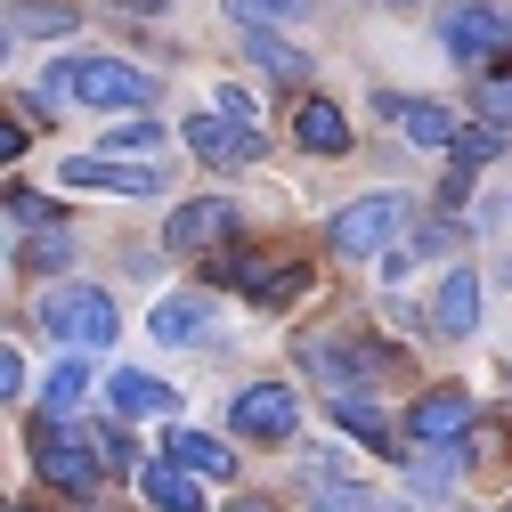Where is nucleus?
I'll return each instance as SVG.
<instances>
[{
	"label": "nucleus",
	"mask_w": 512,
	"mask_h": 512,
	"mask_svg": "<svg viewBox=\"0 0 512 512\" xmlns=\"http://www.w3.org/2000/svg\"><path fill=\"white\" fill-rule=\"evenodd\" d=\"M33 317H41V334H49V342H66V350H106V342L122 334L114 293H98V285H49Z\"/></svg>",
	"instance_id": "f257e3e1"
},
{
	"label": "nucleus",
	"mask_w": 512,
	"mask_h": 512,
	"mask_svg": "<svg viewBox=\"0 0 512 512\" xmlns=\"http://www.w3.org/2000/svg\"><path fill=\"white\" fill-rule=\"evenodd\" d=\"M49 90H66V98H82V106H155V82L139 74V66H122V57H66V66L49 74Z\"/></svg>",
	"instance_id": "f03ea898"
},
{
	"label": "nucleus",
	"mask_w": 512,
	"mask_h": 512,
	"mask_svg": "<svg viewBox=\"0 0 512 512\" xmlns=\"http://www.w3.org/2000/svg\"><path fill=\"white\" fill-rule=\"evenodd\" d=\"M415 220V204L407 196H358L350 212H334V228H326V244L342 252V261H382L391 252V236Z\"/></svg>",
	"instance_id": "7ed1b4c3"
},
{
	"label": "nucleus",
	"mask_w": 512,
	"mask_h": 512,
	"mask_svg": "<svg viewBox=\"0 0 512 512\" xmlns=\"http://www.w3.org/2000/svg\"><path fill=\"white\" fill-rule=\"evenodd\" d=\"M228 423H236V439H293L301 431V391L244 382V391H228Z\"/></svg>",
	"instance_id": "20e7f679"
},
{
	"label": "nucleus",
	"mask_w": 512,
	"mask_h": 512,
	"mask_svg": "<svg viewBox=\"0 0 512 512\" xmlns=\"http://www.w3.org/2000/svg\"><path fill=\"white\" fill-rule=\"evenodd\" d=\"M33 464H41V480H57L66 496H90V488H98V472H106V464H98V447H82L57 415H49V423H33Z\"/></svg>",
	"instance_id": "39448f33"
},
{
	"label": "nucleus",
	"mask_w": 512,
	"mask_h": 512,
	"mask_svg": "<svg viewBox=\"0 0 512 512\" xmlns=\"http://www.w3.org/2000/svg\"><path fill=\"white\" fill-rule=\"evenodd\" d=\"M439 41H447L456 66H488V57L512 41V25H504V9H488V0H456V9L439 17Z\"/></svg>",
	"instance_id": "423d86ee"
},
{
	"label": "nucleus",
	"mask_w": 512,
	"mask_h": 512,
	"mask_svg": "<svg viewBox=\"0 0 512 512\" xmlns=\"http://www.w3.org/2000/svg\"><path fill=\"white\" fill-rule=\"evenodd\" d=\"M236 236V196H196L163 220V244L171 252H204V244H228Z\"/></svg>",
	"instance_id": "0eeeda50"
},
{
	"label": "nucleus",
	"mask_w": 512,
	"mask_h": 512,
	"mask_svg": "<svg viewBox=\"0 0 512 512\" xmlns=\"http://www.w3.org/2000/svg\"><path fill=\"white\" fill-rule=\"evenodd\" d=\"M57 179L66 187H106V196H163V171L155 163H122V155H74Z\"/></svg>",
	"instance_id": "6e6552de"
},
{
	"label": "nucleus",
	"mask_w": 512,
	"mask_h": 512,
	"mask_svg": "<svg viewBox=\"0 0 512 512\" xmlns=\"http://www.w3.org/2000/svg\"><path fill=\"white\" fill-rule=\"evenodd\" d=\"M407 439H423V447H464V439H472V399H464V391H423V399L407 407Z\"/></svg>",
	"instance_id": "1a4fd4ad"
},
{
	"label": "nucleus",
	"mask_w": 512,
	"mask_h": 512,
	"mask_svg": "<svg viewBox=\"0 0 512 512\" xmlns=\"http://www.w3.org/2000/svg\"><path fill=\"white\" fill-rule=\"evenodd\" d=\"M187 147H196V163H212V171H236V163L261 155V131H252V122H228V114H196L187 122Z\"/></svg>",
	"instance_id": "9d476101"
},
{
	"label": "nucleus",
	"mask_w": 512,
	"mask_h": 512,
	"mask_svg": "<svg viewBox=\"0 0 512 512\" xmlns=\"http://www.w3.org/2000/svg\"><path fill=\"white\" fill-rule=\"evenodd\" d=\"M204 326H212V301H204V293H163L155 317H147V334H155L163 350H196Z\"/></svg>",
	"instance_id": "9b49d317"
},
{
	"label": "nucleus",
	"mask_w": 512,
	"mask_h": 512,
	"mask_svg": "<svg viewBox=\"0 0 512 512\" xmlns=\"http://www.w3.org/2000/svg\"><path fill=\"white\" fill-rule=\"evenodd\" d=\"M106 407L114 415H179V391L171 382H155V374H139V366H122V374H106Z\"/></svg>",
	"instance_id": "f8f14e48"
},
{
	"label": "nucleus",
	"mask_w": 512,
	"mask_h": 512,
	"mask_svg": "<svg viewBox=\"0 0 512 512\" xmlns=\"http://www.w3.org/2000/svg\"><path fill=\"white\" fill-rule=\"evenodd\" d=\"M431 326H439V334H456V342H464V334L480 326V269H447V277H439Z\"/></svg>",
	"instance_id": "ddd939ff"
},
{
	"label": "nucleus",
	"mask_w": 512,
	"mask_h": 512,
	"mask_svg": "<svg viewBox=\"0 0 512 512\" xmlns=\"http://www.w3.org/2000/svg\"><path fill=\"white\" fill-rule=\"evenodd\" d=\"M236 285L261 301V309H285V301L309 285V269H301V261H236Z\"/></svg>",
	"instance_id": "4468645a"
},
{
	"label": "nucleus",
	"mask_w": 512,
	"mask_h": 512,
	"mask_svg": "<svg viewBox=\"0 0 512 512\" xmlns=\"http://www.w3.org/2000/svg\"><path fill=\"white\" fill-rule=\"evenodd\" d=\"M139 496L155 504V512H204V488H196V472H187V464H147L139 472Z\"/></svg>",
	"instance_id": "2eb2a0df"
},
{
	"label": "nucleus",
	"mask_w": 512,
	"mask_h": 512,
	"mask_svg": "<svg viewBox=\"0 0 512 512\" xmlns=\"http://www.w3.org/2000/svg\"><path fill=\"white\" fill-rule=\"evenodd\" d=\"M293 139H301L309 155H342V147H350V122H342V106H334V98H301Z\"/></svg>",
	"instance_id": "dca6fc26"
},
{
	"label": "nucleus",
	"mask_w": 512,
	"mask_h": 512,
	"mask_svg": "<svg viewBox=\"0 0 512 512\" xmlns=\"http://www.w3.org/2000/svg\"><path fill=\"white\" fill-rule=\"evenodd\" d=\"M382 114H391L415 147H456V114H447V106H423V98H382Z\"/></svg>",
	"instance_id": "f3484780"
},
{
	"label": "nucleus",
	"mask_w": 512,
	"mask_h": 512,
	"mask_svg": "<svg viewBox=\"0 0 512 512\" xmlns=\"http://www.w3.org/2000/svg\"><path fill=\"white\" fill-rule=\"evenodd\" d=\"M163 456H171V464H187L196 480H228V464H236L228 447H220V439H204V431H171V439H163Z\"/></svg>",
	"instance_id": "a211bd4d"
},
{
	"label": "nucleus",
	"mask_w": 512,
	"mask_h": 512,
	"mask_svg": "<svg viewBox=\"0 0 512 512\" xmlns=\"http://www.w3.org/2000/svg\"><path fill=\"white\" fill-rule=\"evenodd\" d=\"M334 423H342L350 439H366L374 456H391V423H382V407H374V399H358V391H334Z\"/></svg>",
	"instance_id": "6ab92c4d"
},
{
	"label": "nucleus",
	"mask_w": 512,
	"mask_h": 512,
	"mask_svg": "<svg viewBox=\"0 0 512 512\" xmlns=\"http://www.w3.org/2000/svg\"><path fill=\"white\" fill-rule=\"evenodd\" d=\"M82 399H90V366H82V358H66V366L41 382V407H49V415H74Z\"/></svg>",
	"instance_id": "aec40b11"
},
{
	"label": "nucleus",
	"mask_w": 512,
	"mask_h": 512,
	"mask_svg": "<svg viewBox=\"0 0 512 512\" xmlns=\"http://www.w3.org/2000/svg\"><path fill=\"white\" fill-rule=\"evenodd\" d=\"M244 41H252V57H261V74H277V82H301V66H309V57H301L293 41H277V33H261V25H244Z\"/></svg>",
	"instance_id": "412c9836"
},
{
	"label": "nucleus",
	"mask_w": 512,
	"mask_h": 512,
	"mask_svg": "<svg viewBox=\"0 0 512 512\" xmlns=\"http://www.w3.org/2000/svg\"><path fill=\"white\" fill-rule=\"evenodd\" d=\"M309 512H407V504H391V496H366V488L334 480V488H309Z\"/></svg>",
	"instance_id": "4be33fe9"
},
{
	"label": "nucleus",
	"mask_w": 512,
	"mask_h": 512,
	"mask_svg": "<svg viewBox=\"0 0 512 512\" xmlns=\"http://www.w3.org/2000/svg\"><path fill=\"white\" fill-rule=\"evenodd\" d=\"M228 17H244V25L277 33V25H301V17H309V0H228Z\"/></svg>",
	"instance_id": "5701e85b"
},
{
	"label": "nucleus",
	"mask_w": 512,
	"mask_h": 512,
	"mask_svg": "<svg viewBox=\"0 0 512 512\" xmlns=\"http://www.w3.org/2000/svg\"><path fill=\"white\" fill-rule=\"evenodd\" d=\"M155 147H163V122H147V114H131V122L106 131V155H155Z\"/></svg>",
	"instance_id": "b1692460"
},
{
	"label": "nucleus",
	"mask_w": 512,
	"mask_h": 512,
	"mask_svg": "<svg viewBox=\"0 0 512 512\" xmlns=\"http://www.w3.org/2000/svg\"><path fill=\"white\" fill-rule=\"evenodd\" d=\"M17 33H74V9H57V0H49V9H41V0H25V9H17Z\"/></svg>",
	"instance_id": "393cba45"
},
{
	"label": "nucleus",
	"mask_w": 512,
	"mask_h": 512,
	"mask_svg": "<svg viewBox=\"0 0 512 512\" xmlns=\"http://www.w3.org/2000/svg\"><path fill=\"white\" fill-rule=\"evenodd\" d=\"M496 147H504V131H456V171H480V163H496Z\"/></svg>",
	"instance_id": "a878e982"
},
{
	"label": "nucleus",
	"mask_w": 512,
	"mask_h": 512,
	"mask_svg": "<svg viewBox=\"0 0 512 512\" xmlns=\"http://www.w3.org/2000/svg\"><path fill=\"white\" fill-rule=\"evenodd\" d=\"M17 252H25V269H66V236H17Z\"/></svg>",
	"instance_id": "bb28decb"
},
{
	"label": "nucleus",
	"mask_w": 512,
	"mask_h": 512,
	"mask_svg": "<svg viewBox=\"0 0 512 512\" xmlns=\"http://www.w3.org/2000/svg\"><path fill=\"white\" fill-rule=\"evenodd\" d=\"M90 447H98V464H106V472H131V464H139V447L122 439V431H98Z\"/></svg>",
	"instance_id": "cd10ccee"
},
{
	"label": "nucleus",
	"mask_w": 512,
	"mask_h": 512,
	"mask_svg": "<svg viewBox=\"0 0 512 512\" xmlns=\"http://www.w3.org/2000/svg\"><path fill=\"white\" fill-rule=\"evenodd\" d=\"M9 220H17V236H33V220H49V204L33 187H9Z\"/></svg>",
	"instance_id": "c85d7f7f"
},
{
	"label": "nucleus",
	"mask_w": 512,
	"mask_h": 512,
	"mask_svg": "<svg viewBox=\"0 0 512 512\" xmlns=\"http://www.w3.org/2000/svg\"><path fill=\"white\" fill-rule=\"evenodd\" d=\"M212 114H228V122H252V90L220 82V90H212Z\"/></svg>",
	"instance_id": "c756f323"
},
{
	"label": "nucleus",
	"mask_w": 512,
	"mask_h": 512,
	"mask_svg": "<svg viewBox=\"0 0 512 512\" xmlns=\"http://www.w3.org/2000/svg\"><path fill=\"white\" fill-rule=\"evenodd\" d=\"M244 512H261V504H244Z\"/></svg>",
	"instance_id": "7c9ffc66"
}]
</instances>
